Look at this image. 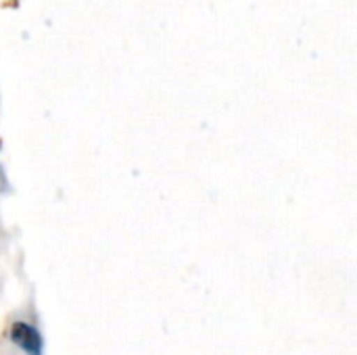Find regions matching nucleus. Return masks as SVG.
<instances>
[{
    "mask_svg": "<svg viewBox=\"0 0 357 355\" xmlns=\"http://www.w3.org/2000/svg\"><path fill=\"white\" fill-rule=\"evenodd\" d=\"M10 341L27 355H40L44 349L42 335L25 322H15L10 326Z\"/></svg>",
    "mask_w": 357,
    "mask_h": 355,
    "instance_id": "f257e3e1",
    "label": "nucleus"
}]
</instances>
